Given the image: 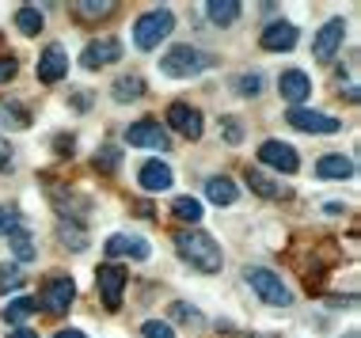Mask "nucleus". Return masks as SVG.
Returning <instances> with one entry per match:
<instances>
[{"mask_svg":"<svg viewBox=\"0 0 361 338\" xmlns=\"http://www.w3.org/2000/svg\"><path fill=\"white\" fill-rule=\"evenodd\" d=\"M175 247H179V255L187 258L194 270H202V274H217L221 263H224L217 239L206 236L202 228H183V232H175Z\"/></svg>","mask_w":361,"mask_h":338,"instance_id":"obj_1","label":"nucleus"},{"mask_svg":"<svg viewBox=\"0 0 361 338\" xmlns=\"http://www.w3.org/2000/svg\"><path fill=\"white\" fill-rule=\"evenodd\" d=\"M175 27V15L168 8H156V12H145L137 23H133V42H137V50H152V46H160L164 38L171 35Z\"/></svg>","mask_w":361,"mask_h":338,"instance_id":"obj_2","label":"nucleus"},{"mask_svg":"<svg viewBox=\"0 0 361 338\" xmlns=\"http://www.w3.org/2000/svg\"><path fill=\"white\" fill-rule=\"evenodd\" d=\"M247 282H251V289H255V293H259L267 304H278V308L293 304L289 285L281 282V277L274 274V270H267V266H251V270H247Z\"/></svg>","mask_w":361,"mask_h":338,"instance_id":"obj_3","label":"nucleus"},{"mask_svg":"<svg viewBox=\"0 0 361 338\" xmlns=\"http://www.w3.org/2000/svg\"><path fill=\"white\" fill-rule=\"evenodd\" d=\"M126 282H130V274H126L118 263L99 266V274H95V285H99V296H103L106 312H118V308H122V289H126Z\"/></svg>","mask_w":361,"mask_h":338,"instance_id":"obj_4","label":"nucleus"},{"mask_svg":"<svg viewBox=\"0 0 361 338\" xmlns=\"http://www.w3.org/2000/svg\"><path fill=\"white\" fill-rule=\"evenodd\" d=\"M160 69L175 76V80H183V76H198L202 69H206V57H202L198 50H190V46H175V50L164 54Z\"/></svg>","mask_w":361,"mask_h":338,"instance_id":"obj_5","label":"nucleus"},{"mask_svg":"<svg viewBox=\"0 0 361 338\" xmlns=\"http://www.w3.org/2000/svg\"><path fill=\"white\" fill-rule=\"evenodd\" d=\"M73 296H76V285H73V277H50V282L42 285V308L50 315H61V312H69V304H73Z\"/></svg>","mask_w":361,"mask_h":338,"instance_id":"obj_6","label":"nucleus"},{"mask_svg":"<svg viewBox=\"0 0 361 338\" xmlns=\"http://www.w3.org/2000/svg\"><path fill=\"white\" fill-rule=\"evenodd\" d=\"M286 122L293 125V130H300V133H338L343 125H338L331 114H319V111H305V107H293L286 114Z\"/></svg>","mask_w":361,"mask_h":338,"instance_id":"obj_7","label":"nucleus"},{"mask_svg":"<svg viewBox=\"0 0 361 338\" xmlns=\"http://www.w3.org/2000/svg\"><path fill=\"white\" fill-rule=\"evenodd\" d=\"M343 38H346V23H343V19H331V23H324V27H319V35H316V42H312V57L327 65L331 57L338 54Z\"/></svg>","mask_w":361,"mask_h":338,"instance_id":"obj_8","label":"nucleus"},{"mask_svg":"<svg viewBox=\"0 0 361 338\" xmlns=\"http://www.w3.org/2000/svg\"><path fill=\"white\" fill-rule=\"evenodd\" d=\"M126 141L137 144V149H156V152H168V144H171V137L156 122H133L126 130Z\"/></svg>","mask_w":361,"mask_h":338,"instance_id":"obj_9","label":"nucleus"},{"mask_svg":"<svg viewBox=\"0 0 361 338\" xmlns=\"http://www.w3.org/2000/svg\"><path fill=\"white\" fill-rule=\"evenodd\" d=\"M259 160L267 163V168H274V171H286V175H293V171L300 168L297 149H289V144H281V141H267V144H262Z\"/></svg>","mask_w":361,"mask_h":338,"instance_id":"obj_10","label":"nucleus"},{"mask_svg":"<svg viewBox=\"0 0 361 338\" xmlns=\"http://www.w3.org/2000/svg\"><path fill=\"white\" fill-rule=\"evenodd\" d=\"M118 57H122V42H118V38H95V42L80 54V65H84V69H103V65L118 61Z\"/></svg>","mask_w":361,"mask_h":338,"instance_id":"obj_11","label":"nucleus"},{"mask_svg":"<svg viewBox=\"0 0 361 338\" xmlns=\"http://www.w3.org/2000/svg\"><path fill=\"white\" fill-rule=\"evenodd\" d=\"M168 125L171 130H179L183 137H202V114L190 107V103H171L168 107Z\"/></svg>","mask_w":361,"mask_h":338,"instance_id":"obj_12","label":"nucleus"},{"mask_svg":"<svg viewBox=\"0 0 361 338\" xmlns=\"http://www.w3.org/2000/svg\"><path fill=\"white\" fill-rule=\"evenodd\" d=\"M69 73V54H65V46H50V50L42 54V61H38V80L42 84H57L61 76Z\"/></svg>","mask_w":361,"mask_h":338,"instance_id":"obj_13","label":"nucleus"},{"mask_svg":"<svg viewBox=\"0 0 361 338\" xmlns=\"http://www.w3.org/2000/svg\"><path fill=\"white\" fill-rule=\"evenodd\" d=\"M278 88H281V99L300 103V99H308V95H312V80H308L305 69H286V73H281V80H278Z\"/></svg>","mask_w":361,"mask_h":338,"instance_id":"obj_14","label":"nucleus"},{"mask_svg":"<svg viewBox=\"0 0 361 338\" xmlns=\"http://www.w3.org/2000/svg\"><path fill=\"white\" fill-rule=\"evenodd\" d=\"M262 50H270V54H281V50H293L297 46V27L293 23H270L267 31H262Z\"/></svg>","mask_w":361,"mask_h":338,"instance_id":"obj_15","label":"nucleus"},{"mask_svg":"<svg viewBox=\"0 0 361 338\" xmlns=\"http://www.w3.org/2000/svg\"><path fill=\"white\" fill-rule=\"evenodd\" d=\"M106 255H114V258H149V244H145L141 236H111L106 239Z\"/></svg>","mask_w":361,"mask_h":338,"instance_id":"obj_16","label":"nucleus"},{"mask_svg":"<svg viewBox=\"0 0 361 338\" xmlns=\"http://www.w3.org/2000/svg\"><path fill=\"white\" fill-rule=\"evenodd\" d=\"M243 179H247V187L255 190V194H262V198H286V194H289V190L281 187V182H274L262 168H251V163L243 168Z\"/></svg>","mask_w":361,"mask_h":338,"instance_id":"obj_17","label":"nucleus"},{"mask_svg":"<svg viewBox=\"0 0 361 338\" xmlns=\"http://www.w3.org/2000/svg\"><path fill=\"white\" fill-rule=\"evenodd\" d=\"M141 187L149 190V194H160V190L171 187V168L164 160H149L141 168Z\"/></svg>","mask_w":361,"mask_h":338,"instance_id":"obj_18","label":"nucleus"},{"mask_svg":"<svg viewBox=\"0 0 361 338\" xmlns=\"http://www.w3.org/2000/svg\"><path fill=\"white\" fill-rule=\"evenodd\" d=\"M243 12V4L240 0H209L206 4V15H209V23H217V27H228V23H236Z\"/></svg>","mask_w":361,"mask_h":338,"instance_id":"obj_19","label":"nucleus"},{"mask_svg":"<svg viewBox=\"0 0 361 338\" xmlns=\"http://www.w3.org/2000/svg\"><path fill=\"white\" fill-rule=\"evenodd\" d=\"M316 175L319 179H350V175H354V160L331 152V156H324V160L316 163Z\"/></svg>","mask_w":361,"mask_h":338,"instance_id":"obj_20","label":"nucleus"},{"mask_svg":"<svg viewBox=\"0 0 361 338\" xmlns=\"http://www.w3.org/2000/svg\"><path fill=\"white\" fill-rule=\"evenodd\" d=\"M206 198L213 201V206H232V201L240 198V190H236V182H232V179L213 175V179L206 182Z\"/></svg>","mask_w":361,"mask_h":338,"instance_id":"obj_21","label":"nucleus"},{"mask_svg":"<svg viewBox=\"0 0 361 338\" xmlns=\"http://www.w3.org/2000/svg\"><path fill=\"white\" fill-rule=\"evenodd\" d=\"M16 27H19L23 35H31V38H35V35H42L46 19H42V12H38L35 4H23V8L16 12Z\"/></svg>","mask_w":361,"mask_h":338,"instance_id":"obj_22","label":"nucleus"},{"mask_svg":"<svg viewBox=\"0 0 361 338\" xmlns=\"http://www.w3.org/2000/svg\"><path fill=\"white\" fill-rule=\"evenodd\" d=\"M8 247L16 251V258H19V263H31V258H35V244H31V232H27L23 225H19V228L12 232V236H8Z\"/></svg>","mask_w":361,"mask_h":338,"instance_id":"obj_23","label":"nucleus"},{"mask_svg":"<svg viewBox=\"0 0 361 338\" xmlns=\"http://www.w3.org/2000/svg\"><path fill=\"white\" fill-rule=\"evenodd\" d=\"M137 95H145V80H141V76H122V80L114 84V99H118V103H130V99H137Z\"/></svg>","mask_w":361,"mask_h":338,"instance_id":"obj_24","label":"nucleus"},{"mask_svg":"<svg viewBox=\"0 0 361 338\" xmlns=\"http://www.w3.org/2000/svg\"><path fill=\"white\" fill-rule=\"evenodd\" d=\"M31 315H35V301H31V296H19V301H12V304H8L4 308V320L8 323H27V320H31Z\"/></svg>","mask_w":361,"mask_h":338,"instance_id":"obj_25","label":"nucleus"},{"mask_svg":"<svg viewBox=\"0 0 361 338\" xmlns=\"http://www.w3.org/2000/svg\"><path fill=\"white\" fill-rule=\"evenodd\" d=\"M171 213L179 220H187V225H194V220H202V201L194 198H175L171 201Z\"/></svg>","mask_w":361,"mask_h":338,"instance_id":"obj_26","label":"nucleus"},{"mask_svg":"<svg viewBox=\"0 0 361 338\" xmlns=\"http://www.w3.org/2000/svg\"><path fill=\"white\" fill-rule=\"evenodd\" d=\"M73 8L84 19H99V15H111L114 12V0H80V4H73Z\"/></svg>","mask_w":361,"mask_h":338,"instance_id":"obj_27","label":"nucleus"},{"mask_svg":"<svg viewBox=\"0 0 361 338\" xmlns=\"http://www.w3.org/2000/svg\"><path fill=\"white\" fill-rule=\"evenodd\" d=\"M0 122H8V125H16V130H27V111L23 107H12V103H0Z\"/></svg>","mask_w":361,"mask_h":338,"instance_id":"obj_28","label":"nucleus"},{"mask_svg":"<svg viewBox=\"0 0 361 338\" xmlns=\"http://www.w3.org/2000/svg\"><path fill=\"white\" fill-rule=\"evenodd\" d=\"M118 160H122V152L114 149V144H106V149L95 152V168H103V171H114V168H118Z\"/></svg>","mask_w":361,"mask_h":338,"instance_id":"obj_29","label":"nucleus"},{"mask_svg":"<svg viewBox=\"0 0 361 338\" xmlns=\"http://www.w3.org/2000/svg\"><path fill=\"white\" fill-rule=\"evenodd\" d=\"M23 285V277H19V270L16 266H4L0 270V293H12V289Z\"/></svg>","mask_w":361,"mask_h":338,"instance_id":"obj_30","label":"nucleus"},{"mask_svg":"<svg viewBox=\"0 0 361 338\" xmlns=\"http://www.w3.org/2000/svg\"><path fill=\"white\" fill-rule=\"evenodd\" d=\"M221 130H224V141H228V144H240V141H243L240 118H221Z\"/></svg>","mask_w":361,"mask_h":338,"instance_id":"obj_31","label":"nucleus"},{"mask_svg":"<svg viewBox=\"0 0 361 338\" xmlns=\"http://www.w3.org/2000/svg\"><path fill=\"white\" fill-rule=\"evenodd\" d=\"M61 239L65 244H73V247H84L87 244V236L80 228H73V220H61Z\"/></svg>","mask_w":361,"mask_h":338,"instance_id":"obj_32","label":"nucleus"},{"mask_svg":"<svg viewBox=\"0 0 361 338\" xmlns=\"http://www.w3.org/2000/svg\"><path fill=\"white\" fill-rule=\"evenodd\" d=\"M141 334L145 338H175L171 334V323H160V320H149V323L141 327Z\"/></svg>","mask_w":361,"mask_h":338,"instance_id":"obj_33","label":"nucleus"},{"mask_svg":"<svg viewBox=\"0 0 361 338\" xmlns=\"http://www.w3.org/2000/svg\"><path fill=\"white\" fill-rule=\"evenodd\" d=\"M16 228H19L16 213H12V209H4V206H0V236H12Z\"/></svg>","mask_w":361,"mask_h":338,"instance_id":"obj_34","label":"nucleus"},{"mask_svg":"<svg viewBox=\"0 0 361 338\" xmlns=\"http://www.w3.org/2000/svg\"><path fill=\"white\" fill-rule=\"evenodd\" d=\"M171 320H179V323H198V315H194L190 304H171Z\"/></svg>","mask_w":361,"mask_h":338,"instance_id":"obj_35","label":"nucleus"},{"mask_svg":"<svg viewBox=\"0 0 361 338\" xmlns=\"http://www.w3.org/2000/svg\"><path fill=\"white\" fill-rule=\"evenodd\" d=\"M0 171H12V144H8V137H0Z\"/></svg>","mask_w":361,"mask_h":338,"instance_id":"obj_36","label":"nucleus"},{"mask_svg":"<svg viewBox=\"0 0 361 338\" xmlns=\"http://www.w3.org/2000/svg\"><path fill=\"white\" fill-rule=\"evenodd\" d=\"M16 76V57H0V84H8Z\"/></svg>","mask_w":361,"mask_h":338,"instance_id":"obj_37","label":"nucleus"},{"mask_svg":"<svg viewBox=\"0 0 361 338\" xmlns=\"http://www.w3.org/2000/svg\"><path fill=\"white\" fill-rule=\"evenodd\" d=\"M262 88V80H259V76H243V80H240V92H247V95H255Z\"/></svg>","mask_w":361,"mask_h":338,"instance_id":"obj_38","label":"nucleus"},{"mask_svg":"<svg viewBox=\"0 0 361 338\" xmlns=\"http://www.w3.org/2000/svg\"><path fill=\"white\" fill-rule=\"evenodd\" d=\"M57 152H73V137H57Z\"/></svg>","mask_w":361,"mask_h":338,"instance_id":"obj_39","label":"nucleus"},{"mask_svg":"<svg viewBox=\"0 0 361 338\" xmlns=\"http://www.w3.org/2000/svg\"><path fill=\"white\" fill-rule=\"evenodd\" d=\"M8 338H38V334H35V331H27V327H19V331H12Z\"/></svg>","mask_w":361,"mask_h":338,"instance_id":"obj_40","label":"nucleus"},{"mask_svg":"<svg viewBox=\"0 0 361 338\" xmlns=\"http://www.w3.org/2000/svg\"><path fill=\"white\" fill-rule=\"evenodd\" d=\"M54 338H84V334H80V331H57Z\"/></svg>","mask_w":361,"mask_h":338,"instance_id":"obj_41","label":"nucleus"},{"mask_svg":"<svg viewBox=\"0 0 361 338\" xmlns=\"http://www.w3.org/2000/svg\"><path fill=\"white\" fill-rule=\"evenodd\" d=\"M350 338H354V334H350Z\"/></svg>","mask_w":361,"mask_h":338,"instance_id":"obj_42","label":"nucleus"}]
</instances>
